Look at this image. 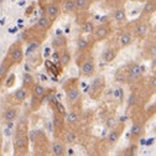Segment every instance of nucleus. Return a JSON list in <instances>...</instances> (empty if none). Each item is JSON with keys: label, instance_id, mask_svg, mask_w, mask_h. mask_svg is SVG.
Segmentation results:
<instances>
[{"label": "nucleus", "instance_id": "nucleus-1", "mask_svg": "<svg viewBox=\"0 0 156 156\" xmlns=\"http://www.w3.org/2000/svg\"><path fill=\"white\" fill-rule=\"evenodd\" d=\"M12 150L16 156H26L30 152V130L27 118L16 120L12 136Z\"/></svg>", "mask_w": 156, "mask_h": 156}, {"label": "nucleus", "instance_id": "nucleus-2", "mask_svg": "<svg viewBox=\"0 0 156 156\" xmlns=\"http://www.w3.org/2000/svg\"><path fill=\"white\" fill-rule=\"evenodd\" d=\"M128 112L131 114V128H130L129 140H130V144L135 145V144H138L140 141V139L144 136L149 118H147L144 108H135V109H130Z\"/></svg>", "mask_w": 156, "mask_h": 156}, {"label": "nucleus", "instance_id": "nucleus-3", "mask_svg": "<svg viewBox=\"0 0 156 156\" xmlns=\"http://www.w3.org/2000/svg\"><path fill=\"white\" fill-rule=\"evenodd\" d=\"M130 95L128 99V110L135 109V108H145L150 101V98L155 94L152 93L145 84L144 78L138 82L130 86Z\"/></svg>", "mask_w": 156, "mask_h": 156}, {"label": "nucleus", "instance_id": "nucleus-4", "mask_svg": "<svg viewBox=\"0 0 156 156\" xmlns=\"http://www.w3.org/2000/svg\"><path fill=\"white\" fill-rule=\"evenodd\" d=\"M80 80L78 78H69L63 84L62 88L66 93V102L69 109L82 110V93L80 89Z\"/></svg>", "mask_w": 156, "mask_h": 156}, {"label": "nucleus", "instance_id": "nucleus-5", "mask_svg": "<svg viewBox=\"0 0 156 156\" xmlns=\"http://www.w3.org/2000/svg\"><path fill=\"white\" fill-rule=\"evenodd\" d=\"M151 19L145 17V16H139L133 21H128L123 27H125L134 37V40L143 41L146 38V36L151 31V25H150Z\"/></svg>", "mask_w": 156, "mask_h": 156}, {"label": "nucleus", "instance_id": "nucleus-6", "mask_svg": "<svg viewBox=\"0 0 156 156\" xmlns=\"http://www.w3.org/2000/svg\"><path fill=\"white\" fill-rule=\"evenodd\" d=\"M76 63L78 66V73L81 78H92L97 73V65L92 52L77 53Z\"/></svg>", "mask_w": 156, "mask_h": 156}, {"label": "nucleus", "instance_id": "nucleus-7", "mask_svg": "<svg viewBox=\"0 0 156 156\" xmlns=\"http://www.w3.org/2000/svg\"><path fill=\"white\" fill-rule=\"evenodd\" d=\"M31 143L34 146V154L37 156H46L51 154V143L44 130H35L31 135Z\"/></svg>", "mask_w": 156, "mask_h": 156}, {"label": "nucleus", "instance_id": "nucleus-8", "mask_svg": "<svg viewBox=\"0 0 156 156\" xmlns=\"http://www.w3.org/2000/svg\"><path fill=\"white\" fill-rule=\"evenodd\" d=\"M48 89L46 87H44L40 83H35V86L32 87V89L30 90L31 93V102H30V109L31 112H37L41 108L45 98L47 97V92Z\"/></svg>", "mask_w": 156, "mask_h": 156}, {"label": "nucleus", "instance_id": "nucleus-9", "mask_svg": "<svg viewBox=\"0 0 156 156\" xmlns=\"http://www.w3.org/2000/svg\"><path fill=\"white\" fill-rule=\"evenodd\" d=\"M48 32L45 30H41L40 27H37L36 25L30 26L23 32V38L24 41L27 44H34V45H40L42 44L46 38H47Z\"/></svg>", "mask_w": 156, "mask_h": 156}, {"label": "nucleus", "instance_id": "nucleus-10", "mask_svg": "<svg viewBox=\"0 0 156 156\" xmlns=\"http://www.w3.org/2000/svg\"><path fill=\"white\" fill-rule=\"evenodd\" d=\"M93 78V77H92ZM107 81L104 76H94L92 83L88 88V95L92 101H99L105 90Z\"/></svg>", "mask_w": 156, "mask_h": 156}, {"label": "nucleus", "instance_id": "nucleus-11", "mask_svg": "<svg viewBox=\"0 0 156 156\" xmlns=\"http://www.w3.org/2000/svg\"><path fill=\"white\" fill-rule=\"evenodd\" d=\"M144 41V46L141 50V57L143 60L151 61L156 58V35H155V29L150 31V34L146 36Z\"/></svg>", "mask_w": 156, "mask_h": 156}, {"label": "nucleus", "instance_id": "nucleus-12", "mask_svg": "<svg viewBox=\"0 0 156 156\" xmlns=\"http://www.w3.org/2000/svg\"><path fill=\"white\" fill-rule=\"evenodd\" d=\"M8 60L11 62L12 66H19L21 65L25 57V52H24V46L21 42H14L12 45H10V47L8 48L6 56Z\"/></svg>", "mask_w": 156, "mask_h": 156}, {"label": "nucleus", "instance_id": "nucleus-13", "mask_svg": "<svg viewBox=\"0 0 156 156\" xmlns=\"http://www.w3.org/2000/svg\"><path fill=\"white\" fill-rule=\"evenodd\" d=\"M145 74V67L141 66L139 62H129V69H128V80L126 84L131 86L134 83L140 82Z\"/></svg>", "mask_w": 156, "mask_h": 156}, {"label": "nucleus", "instance_id": "nucleus-14", "mask_svg": "<svg viewBox=\"0 0 156 156\" xmlns=\"http://www.w3.org/2000/svg\"><path fill=\"white\" fill-rule=\"evenodd\" d=\"M113 34V24L112 21H103L102 24L97 25L93 31V38L95 42H103L110 37Z\"/></svg>", "mask_w": 156, "mask_h": 156}, {"label": "nucleus", "instance_id": "nucleus-15", "mask_svg": "<svg viewBox=\"0 0 156 156\" xmlns=\"http://www.w3.org/2000/svg\"><path fill=\"white\" fill-rule=\"evenodd\" d=\"M52 126H53V136L55 139H63V135L67 129L65 115L53 112L52 114Z\"/></svg>", "mask_w": 156, "mask_h": 156}, {"label": "nucleus", "instance_id": "nucleus-16", "mask_svg": "<svg viewBox=\"0 0 156 156\" xmlns=\"http://www.w3.org/2000/svg\"><path fill=\"white\" fill-rule=\"evenodd\" d=\"M95 41L93 38V35H84L80 34L77 38V53H83V52H92V48L94 47Z\"/></svg>", "mask_w": 156, "mask_h": 156}, {"label": "nucleus", "instance_id": "nucleus-17", "mask_svg": "<svg viewBox=\"0 0 156 156\" xmlns=\"http://www.w3.org/2000/svg\"><path fill=\"white\" fill-rule=\"evenodd\" d=\"M61 3H62V0H50V2L42 8L44 14L47 15L48 17H51L53 21H56L62 14Z\"/></svg>", "mask_w": 156, "mask_h": 156}, {"label": "nucleus", "instance_id": "nucleus-18", "mask_svg": "<svg viewBox=\"0 0 156 156\" xmlns=\"http://www.w3.org/2000/svg\"><path fill=\"white\" fill-rule=\"evenodd\" d=\"M30 92H27L26 89H24L23 87L16 89L15 92L10 93L8 97H6V104H10V105H16V107H20L29 97Z\"/></svg>", "mask_w": 156, "mask_h": 156}, {"label": "nucleus", "instance_id": "nucleus-19", "mask_svg": "<svg viewBox=\"0 0 156 156\" xmlns=\"http://www.w3.org/2000/svg\"><path fill=\"white\" fill-rule=\"evenodd\" d=\"M124 129H125V124L124 123H119V124H116L109 131V134L107 135V139H105V143L108 144L109 147H113V146L116 145V143L119 141V139H120V136H122Z\"/></svg>", "mask_w": 156, "mask_h": 156}, {"label": "nucleus", "instance_id": "nucleus-20", "mask_svg": "<svg viewBox=\"0 0 156 156\" xmlns=\"http://www.w3.org/2000/svg\"><path fill=\"white\" fill-rule=\"evenodd\" d=\"M134 37L133 35L125 29V27H120L119 32H118V36H116V45L120 47V50H124V48H128L129 46H131L134 44Z\"/></svg>", "mask_w": 156, "mask_h": 156}, {"label": "nucleus", "instance_id": "nucleus-21", "mask_svg": "<svg viewBox=\"0 0 156 156\" xmlns=\"http://www.w3.org/2000/svg\"><path fill=\"white\" fill-rule=\"evenodd\" d=\"M67 128H74L77 129L82 123V110H76V109H69L68 113L65 115Z\"/></svg>", "mask_w": 156, "mask_h": 156}, {"label": "nucleus", "instance_id": "nucleus-22", "mask_svg": "<svg viewBox=\"0 0 156 156\" xmlns=\"http://www.w3.org/2000/svg\"><path fill=\"white\" fill-rule=\"evenodd\" d=\"M19 114H20V110H19V107L16 105H10L8 104L3 112V120L5 124L10 125L14 124L17 119H19Z\"/></svg>", "mask_w": 156, "mask_h": 156}, {"label": "nucleus", "instance_id": "nucleus-23", "mask_svg": "<svg viewBox=\"0 0 156 156\" xmlns=\"http://www.w3.org/2000/svg\"><path fill=\"white\" fill-rule=\"evenodd\" d=\"M119 52H120V47L116 45L115 42L114 44H110V45H108L107 46V48L103 51V53H102V60L104 61V63H112L115 58H116V56L119 55Z\"/></svg>", "mask_w": 156, "mask_h": 156}, {"label": "nucleus", "instance_id": "nucleus-24", "mask_svg": "<svg viewBox=\"0 0 156 156\" xmlns=\"http://www.w3.org/2000/svg\"><path fill=\"white\" fill-rule=\"evenodd\" d=\"M112 19L113 21L120 27H123L126 23H128V15H126V10L124 6L120 8H115L112 10Z\"/></svg>", "mask_w": 156, "mask_h": 156}, {"label": "nucleus", "instance_id": "nucleus-25", "mask_svg": "<svg viewBox=\"0 0 156 156\" xmlns=\"http://www.w3.org/2000/svg\"><path fill=\"white\" fill-rule=\"evenodd\" d=\"M57 58H58V65L61 66V68L68 67L72 62V53L69 52L68 47L58 50L57 51Z\"/></svg>", "mask_w": 156, "mask_h": 156}, {"label": "nucleus", "instance_id": "nucleus-26", "mask_svg": "<svg viewBox=\"0 0 156 156\" xmlns=\"http://www.w3.org/2000/svg\"><path fill=\"white\" fill-rule=\"evenodd\" d=\"M51 154L55 156H65L67 154V144L63 139H55L51 144Z\"/></svg>", "mask_w": 156, "mask_h": 156}, {"label": "nucleus", "instance_id": "nucleus-27", "mask_svg": "<svg viewBox=\"0 0 156 156\" xmlns=\"http://www.w3.org/2000/svg\"><path fill=\"white\" fill-rule=\"evenodd\" d=\"M12 67L14 66L11 65V62L8 60L6 57H4V60L2 61V63H0V88L4 86V82H5L6 77L10 73V69Z\"/></svg>", "mask_w": 156, "mask_h": 156}, {"label": "nucleus", "instance_id": "nucleus-28", "mask_svg": "<svg viewBox=\"0 0 156 156\" xmlns=\"http://www.w3.org/2000/svg\"><path fill=\"white\" fill-rule=\"evenodd\" d=\"M128 69H129V63H126V65H124L116 69V72L114 74V82L118 83V84H126Z\"/></svg>", "mask_w": 156, "mask_h": 156}, {"label": "nucleus", "instance_id": "nucleus-29", "mask_svg": "<svg viewBox=\"0 0 156 156\" xmlns=\"http://www.w3.org/2000/svg\"><path fill=\"white\" fill-rule=\"evenodd\" d=\"M53 20L51 17H48L47 15H45V14H42L40 17L37 19V21H36V26L37 27H40L41 30H45V31H50L51 29H52V26H53Z\"/></svg>", "mask_w": 156, "mask_h": 156}, {"label": "nucleus", "instance_id": "nucleus-30", "mask_svg": "<svg viewBox=\"0 0 156 156\" xmlns=\"http://www.w3.org/2000/svg\"><path fill=\"white\" fill-rule=\"evenodd\" d=\"M156 12V0H149V2H145L143 11H141V16L149 17L151 19Z\"/></svg>", "mask_w": 156, "mask_h": 156}, {"label": "nucleus", "instance_id": "nucleus-31", "mask_svg": "<svg viewBox=\"0 0 156 156\" xmlns=\"http://www.w3.org/2000/svg\"><path fill=\"white\" fill-rule=\"evenodd\" d=\"M61 9H62V12L63 14H66V15H73V14L77 12L76 2H74V0H62Z\"/></svg>", "mask_w": 156, "mask_h": 156}, {"label": "nucleus", "instance_id": "nucleus-32", "mask_svg": "<svg viewBox=\"0 0 156 156\" xmlns=\"http://www.w3.org/2000/svg\"><path fill=\"white\" fill-rule=\"evenodd\" d=\"M74 2H76L77 12H87L90 9V6L93 5L94 0H74Z\"/></svg>", "mask_w": 156, "mask_h": 156}, {"label": "nucleus", "instance_id": "nucleus-33", "mask_svg": "<svg viewBox=\"0 0 156 156\" xmlns=\"http://www.w3.org/2000/svg\"><path fill=\"white\" fill-rule=\"evenodd\" d=\"M35 83H36V81H35V78H34V76L31 73L25 72L23 74V86L21 87L24 89H26L27 92H30L32 89V87L35 86Z\"/></svg>", "mask_w": 156, "mask_h": 156}, {"label": "nucleus", "instance_id": "nucleus-34", "mask_svg": "<svg viewBox=\"0 0 156 156\" xmlns=\"http://www.w3.org/2000/svg\"><path fill=\"white\" fill-rule=\"evenodd\" d=\"M52 47L58 51V50H61V48H65V47H68V42H67V37L63 36V35H58L53 38V41H52Z\"/></svg>", "mask_w": 156, "mask_h": 156}, {"label": "nucleus", "instance_id": "nucleus-35", "mask_svg": "<svg viewBox=\"0 0 156 156\" xmlns=\"http://www.w3.org/2000/svg\"><path fill=\"white\" fill-rule=\"evenodd\" d=\"M144 82H145L146 87H147L152 93L156 92V76H155V73H151V74H149L147 77L144 76Z\"/></svg>", "mask_w": 156, "mask_h": 156}, {"label": "nucleus", "instance_id": "nucleus-36", "mask_svg": "<svg viewBox=\"0 0 156 156\" xmlns=\"http://www.w3.org/2000/svg\"><path fill=\"white\" fill-rule=\"evenodd\" d=\"M82 27H81V34H84V35H89V34H93L94 29H95V24L94 21L92 20H86L83 24H81Z\"/></svg>", "mask_w": 156, "mask_h": 156}, {"label": "nucleus", "instance_id": "nucleus-37", "mask_svg": "<svg viewBox=\"0 0 156 156\" xmlns=\"http://www.w3.org/2000/svg\"><path fill=\"white\" fill-rule=\"evenodd\" d=\"M126 2L129 0H104L105 3V6L109 8V9H115V8H120V6H124L126 4Z\"/></svg>", "mask_w": 156, "mask_h": 156}, {"label": "nucleus", "instance_id": "nucleus-38", "mask_svg": "<svg viewBox=\"0 0 156 156\" xmlns=\"http://www.w3.org/2000/svg\"><path fill=\"white\" fill-rule=\"evenodd\" d=\"M15 81H16V76L14 73H9L5 82H4V84H5L6 88H12L15 86Z\"/></svg>", "mask_w": 156, "mask_h": 156}, {"label": "nucleus", "instance_id": "nucleus-39", "mask_svg": "<svg viewBox=\"0 0 156 156\" xmlns=\"http://www.w3.org/2000/svg\"><path fill=\"white\" fill-rule=\"evenodd\" d=\"M36 2H37V4H38V5H40V8L42 9V8H44V6L50 2V0H36Z\"/></svg>", "mask_w": 156, "mask_h": 156}, {"label": "nucleus", "instance_id": "nucleus-40", "mask_svg": "<svg viewBox=\"0 0 156 156\" xmlns=\"http://www.w3.org/2000/svg\"><path fill=\"white\" fill-rule=\"evenodd\" d=\"M2 146H3V135L0 133V152H2Z\"/></svg>", "mask_w": 156, "mask_h": 156}, {"label": "nucleus", "instance_id": "nucleus-41", "mask_svg": "<svg viewBox=\"0 0 156 156\" xmlns=\"http://www.w3.org/2000/svg\"><path fill=\"white\" fill-rule=\"evenodd\" d=\"M145 2H149V0H139V3H145Z\"/></svg>", "mask_w": 156, "mask_h": 156}, {"label": "nucleus", "instance_id": "nucleus-42", "mask_svg": "<svg viewBox=\"0 0 156 156\" xmlns=\"http://www.w3.org/2000/svg\"><path fill=\"white\" fill-rule=\"evenodd\" d=\"M133 2H139V0H133Z\"/></svg>", "mask_w": 156, "mask_h": 156}]
</instances>
